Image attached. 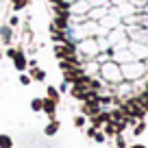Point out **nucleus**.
<instances>
[{"instance_id": "f257e3e1", "label": "nucleus", "mask_w": 148, "mask_h": 148, "mask_svg": "<svg viewBox=\"0 0 148 148\" xmlns=\"http://www.w3.org/2000/svg\"><path fill=\"white\" fill-rule=\"evenodd\" d=\"M100 74H102V79L109 81V83H118V81H122V72H120V68H118L116 63H102Z\"/></svg>"}, {"instance_id": "f03ea898", "label": "nucleus", "mask_w": 148, "mask_h": 148, "mask_svg": "<svg viewBox=\"0 0 148 148\" xmlns=\"http://www.w3.org/2000/svg\"><path fill=\"white\" fill-rule=\"evenodd\" d=\"M55 55H57V59H68V57H72V55H76V48L72 46L70 42H63V44H57L55 46Z\"/></svg>"}, {"instance_id": "7ed1b4c3", "label": "nucleus", "mask_w": 148, "mask_h": 148, "mask_svg": "<svg viewBox=\"0 0 148 148\" xmlns=\"http://www.w3.org/2000/svg\"><path fill=\"white\" fill-rule=\"evenodd\" d=\"M100 111H102L100 102H81V116H85V118H94Z\"/></svg>"}, {"instance_id": "20e7f679", "label": "nucleus", "mask_w": 148, "mask_h": 148, "mask_svg": "<svg viewBox=\"0 0 148 148\" xmlns=\"http://www.w3.org/2000/svg\"><path fill=\"white\" fill-rule=\"evenodd\" d=\"M107 122H111V118H109V111H107V109H102L100 113H98V116L89 118V124H92L94 129H98V131H100L102 126L107 124Z\"/></svg>"}, {"instance_id": "39448f33", "label": "nucleus", "mask_w": 148, "mask_h": 148, "mask_svg": "<svg viewBox=\"0 0 148 148\" xmlns=\"http://www.w3.org/2000/svg\"><path fill=\"white\" fill-rule=\"evenodd\" d=\"M122 70H124V74H122V76H126V79H137V76H142V74H144V68H142L139 63H135V65H129V68L124 65Z\"/></svg>"}, {"instance_id": "423d86ee", "label": "nucleus", "mask_w": 148, "mask_h": 148, "mask_svg": "<svg viewBox=\"0 0 148 148\" xmlns=\"http://www.w3.org/2000/svg\"><path fill=\"white\" fill-rule=\"evenodd\" d=\"M42 111L46 113L48 118H50V120H57V102H55V100H48V98H44Z\"/></svg>"}, {"instance_id": "0eeeda50", "label": "nucleus", "mask_w": 148, "mask_h": 148, "mask_svg": "<svg viewBox=\"0 0 148 148\" xmlns=\"http://www.w3.org/2000/svg\"><path fill=\"white\" fill-rule=\"evenodd\" d=\"M59 129H61V122L59 120H50L46 126H44V135H46V137H55V135L59 133Z\"/></svg>"}, {"instance_id": "6e6552de", "label": "nucleus", "mask_w": 148, "mask_h": 148, "mask_svg": "<svg viewBox=\"0 0 148 148\" xmlns=\"http://www.w3.org/2000/svg\"><path fill=\"white\" fill-rule=\"evenodd\" d=\"M13 65H15V70H18V72H24V70L28 68V61H26V57H24L20 50H18V55L13 57Z\"/></svg>"}, {"instance_id": "1a4fd4ad", "label": "nucleus", "mask_w": 148, "mask_h": 148, "mask_svg": "<svg viewBox=\"0 0 148 148\" xmlns=\"http://www.w3.org/2000/svg\"><path fill=\"white\" fill-rule=\"evenodd\" d=\"M46 98H48V100H55L57 105H59V100H61V94H59V89H57V87L48 85V87H46Z\"/></svg>"}, {"instance_id": "9d476101", "label": "nucleus", "mask_w": 148, "mask_h": 148, "mask_svg": "<svg viewBox=\"0 0 148 148\" xmlns=\"http://www.w3.org/2000/svg\"><path fill=\"white\" fill-rule=\"evenodd\" d=\"M52 26H55V28H68V26H70L68 15H57L55 22H52Z\"/></svg>"}, {"instance_id": "9b49d317", "label": "nucleus", "mask_w": 148, "mask_h": 148, "mask_svg": "<svg viewBox=\"0 0 148 148\" xmlns=\"http://www.w3.org/2000/svg\"><path fill=\"white\" fill-rule=\"evenodd\" d=\"M31 79L37 81V83H42V81H46V72H44V70H39V68H33V70H31Z\"/></svg>"}, {"instance_id": "f8f14e48", "label": "nucleus", "mask_w": 148, "mask_h": 148, "mask_svg": "<svg viewBox=\"0 0 148 148\" xmlns=\"http://www.w3.org/2000/svg\"><path fill=\"white\" fill-rule=\"evenodd\" d=\"M0 148H13V137L7 133H0Z\"/></svg>"}, {"instance_id": "ddd939ff", "label": "nucleus", "mask_w": 148, "mask_h": 148, "mask_svg": "<svg viewBox=\"0 0 148 148\" xmlns=\"http://www.w3.org/2000/svg\"><path fill=\"white\" fill-rule=\"evenodd\" d=\"M109 118H111V122H120V120H124V113H122L120 107H116V109L109 111Z\"/></svg>"}, {"instance_id": "4468645a", "label": "nucleus", "mask_w": 148, "mask_h": 148, "mask_svg": "<svg viewBox=\"0 0 148 148\" xmlns=\"http://www.w3.org/2000/svg\"><path fill=\"white\" fill-rule=\"evenodd\" d=\"M100 131L107 135V137H116V135H118V133H116V124H113V122H107V124L102 126Z\"/></svg>"}, {"instance_id": "2eb2a0df", "label": "nucleus", "mask_w": 148, "mask_h": 148, "mask_svg": "<svg viewBox=\"0 0 148 148\" xmlns=\"http://www.w3.org/2000/svg\"><path fill=\"white\" fill-rule=\"evenodd\" d=\"M146 126H148V124H146V120H139L137 124L133 126V135H135V137H139V135H142L144 131H146Z\"/></svg>"}, {"instance_id": "dca6fc26", "label": "nucleus", "mask_w": 148, "mask_h": 148, "mask_svg": "<svg viewBox=\"0 0 148 148\" xmlns=\"http://www.w3.org/2000/svg\"><path fill=\"white\" fill-rule=\"evenodd\" d=\"M42 107H44V98H33V100H31V109L35 111V113H39Z\"/></svg>"}, {"instance_id": "f3484780", "label": "nucleus", "mask_w": 148, "mask_h": 148, "mask_svg": "<svg viewBox=\"0 0 148 148\" xmlns=\"http://www.w3.org/2000/svg\"><path fill=\"white\" fill-rule=\"evenodd\" d=\"M85 124H87V118L85 116H74V126H76V129H85Z\"/></svg>"}, {"instance_id": "a211bd4d", "label": "nucleus", "mask_w": 148, "mask_h": 148, "mask_svg": "<svg viewBox=\"0 0 148 148\" xmlns=\"http://www.w3.org/2000/svg\"><path fill=\"white\" fill-rule=\"evenodd\" d=\"M92 139H94V142H96V144H105V142H107V135L102 133V131H96Z\"/></svg>"}, {"instance_id": "6ab92c4d", "label": "nucleus", "mask_w": 148, "mask_h": 148, "mask_svg": "<svg viewBox=\"0 0 148 148\" xmlns=\"http://www.w3.org/2000/svg\"><path fill=\"white\" fill-rule=\"evenodd\" d=\"M0 35H2L5 42H9V39H11V26H2V28H0Z\"/></svg>"}, {"instance_id": "aec40b11", "label": "nucleus", "mask_w": 148, "mask_h": 148, "mask_svg": "<svg viewBox=\"0 0 148 148\" xmlns=\"http://www.w3.org/2000/svg\"><path fill=\"white\" fill-rule=\"evenodd\" d=\"M26 5H28V0H13V11H18V9H24Z\"/></svg>"}, {"instance_id": "412c9836", "label": "nucleus", "mask_w": 148, "mask_h": 148, "mask_svg": "<svg viewBox=\"0 0 148 148\" xmlns=\"http://www.w3.org/2000/svg\"><path fill=\"white\" fill-rule=\"evenodd\" d=\"M116 146H118V148H126V139H124V135H116Z\"/></svg>"}, {"instance_id": "4be33fe9", "label": "nucleus", "mask_w": 148, "mask_h": 148, "mask_svg": "<svg viewBox=\"0 0 148 148\" xmlns=\"http://www.w3.org/2000/svg\"><path fill=\"white\" fill-rule=\"evenodd\" d=\"M31 76H28V74H20V85H24V87H26V85H31Z\"/></svg>"}, {"instance_id": "5701e85b", "label": "nucleus", "mask_w": 148, "mask_h": 148, "mask_svg": "<svg viewBox=\"0 0 148 148\" xmlns=\"http://www.w3.org/2000/svg\"><path fill=\"white\" fill-rule=\"evenodd\" d=\"M57 89H59V94H65V92H70V83H65V81H63V83H61Z\"/></svg>"}, {"instance_id": "b1692460", "label": "nucleus", "mask_w": 148, "mask_h": 148, "mask_svg": "<svg viewBox=\"0 0 148 148\" xmlns=\"http://www.w3.org/2000/svg\"><path fill=\"white\" fill-rule=\"evenodd\" d=\"M15 55H18V50H15V48H9V50H7V57H9V59H13Z\"/></svg>"}, {"instance_id": "393cba45", "label": "nucleus", "mask_w": 148, "mask_h": 148, "mask_svg": "<svg viewBox=\"0 0 148 148\" xmlns=\"http://www.w3.org/2000/svg\"><path fill=\"white\" fill-rule=\"evenodd\" d=\"M98 129H94V126H87V131H85V133H87V137H94V133H96Z\"/></svg>"}, {"instance_id": "a878e982", "label": "nucleus", "mask_w": 148, "mask_h": 148, "mask_svg": "<svg viewBox=\"0 0 148 148\" xmlns=\"http://www.w3.org/2000/svg\"><path fill=\"white\" fill-rule=\"evenodd\" d=\"M28 68H31V70H33V68H37V61H35V59H31V61H28Z\"/></svg>"}, {"instance_id": "bb28decb", "label": "nucleus", "mask_w": 148, "mask_h": 148, "mask_svg": "<svg viewBox=\"0 0 148 148\" xmlns=\"http://www.w3.org/2000/svg\"><path fill=\"white\" fill-rule=\"evenodd\" d=\"M126 148H146L144 144H131V146H126Z\"/></svg>"}, {"instance_id": "cd10ccee", "label": "nucleus", "mask_w": 148, "mask_h": 148, "mask_svg": "<svg viewBox=\"0 0 148 148\" xmlns=\"http://www.w3.org/2000/svg\"><path fill=\"white\" fill-rule=\"evenodd\" d=\"M48 2H52V5H59V2H63V0H48Z\"/></svg>"}, {"instance_id": "c85d7f7f", "label": "nucleus", "mask_w": 148, "mask_h": 148, "mask_svg": "<svg viewBox=\"0 0 148 148\" xmlns=\"http://www.w3.org/2000/svg\"><path fill=\"white\" fill-rule=\"evenodd\" d=\"M146 124H148V120H146Z\"/></svg>"}]
</instances>
